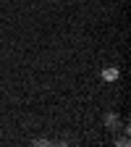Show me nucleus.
<instances>
[{"label":"nucleus","mask_w":131,"mask_h":147,"mask_svg":"<svg viewBox=\"0 0 131 147\" xmlns=\"http://www.w3.org/2000/svg\"><path fill=\"white\" fill-rule=\"evenodd\" d=\"M102 79H105V82H116V79H118V68H105V71H102Z\"/></svg>","instance_id":"nucleus-1"},{"label":"nucleus","mask_w":131,"mask_h":147,"mask_svg":"<svg viewBox=\"0 0 131 147\" xmlns=\"http://www.w3.org/2000/svg\"><path fill=\"white\" fill-rule=\"evenodd\" d=\"M105 126L116 129V126H118V116H116V113H107V116H105Z\"/></svg>","instance_id":"nucleus-2"}]
</instances>
